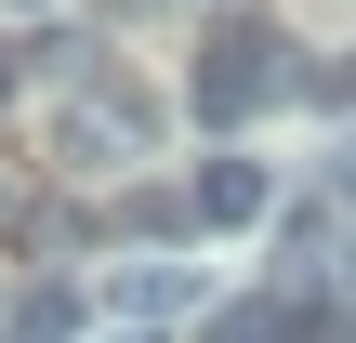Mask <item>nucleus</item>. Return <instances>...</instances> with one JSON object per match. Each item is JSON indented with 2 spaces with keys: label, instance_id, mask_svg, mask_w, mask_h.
Here are the masks:
<instances>
[{
  "label": "nucleus",
  "instance_id": "7",
  "mask_svg": "<svg viewBox=\"0 0 356 343\" xmlns=\"http://www.w3.org/2000/svg\"><path fill=\"white\" fill-rule=\"evenodd\" d=\"M0 13H40V0H0Z\"/></svg>",
  "mask_w": 356,
  "mask_h": 343
},
{
  "label": "nucleus",
  "instance_id": "3",
  "mask_svg": "<svg viewBox=\"0 0 356 343\" xmlns=\"http://www.w3.org/2000/svg\"><path fill=\"white\" fill-rule=\"evenodd\" d=\"M185 212H198V225H211V238H238V225H264V212H277V172H264V159H238V145H225V159H211V172H198V185H185Z\"/></svg>",
  "mask_w": 356,
  "mask_h": 343
},
{
  "label": "nucleus",
  "instance_id": "4",
  "mask_svg": "<svg viewBox=\"0 0 356 343\" xmlns=\"http://www.w3.org/2000/svg\"><path fill=\"white\" fill-rule=\"evenodd\" d=\"M185 291H198L185 264H132V278H119V330H159V317H172Z\"/></svg>",
  "mask_w": 356,
  "mask_h": 343
},
{
  "label": "nucleus",
  "instance_id": "2",
  "mask_svg": "<svg viewBox=\"0 0 356 343\" xmlns=\"http://www.w3.org/2000/svg\"><path fill=\"white\" fill-rule=\"evenodd\" d=\"M145 132H159V106H145L132 79H92L79 106H53V145H66L79 172H119V159H145Z\"/></svg>",
  "mask_w": 356,
  "mask_h": 343
},
{
  "label": "nucleus",
  "instance_id": "6",
  "mask_svg": "<svg viewBox=\"0 0 356 343\" xmlns=\"http://www.w3.org/2000/svg\"><path fill=\"white\" fill-rule=\"evenodd\" d=\"M343 198H356V145H343Z\"/></svg>",
  "mask_w": 356,
  "mask_h": 343
},
{
  "label": "nucleus",
  "instance_id": "5",
  "mask_svg": "<svg viewBox=\"0 0 356 343\" xmlns=\"http://www.w3.org/2000/svg\"><path fill=\"white\" fill-rule=\"evenodd\" d=\"M106 343H159V330H106Z\"/></svg>",
  "mask_w": 356,
  "mask_h": 343
},
{
  "label": "nucleus",
  "instance_id": "1",
  "mask_svg": "<svg viewBox=\"0 0 356 343\" xmlns=\"http://www.w3.org/2000/svg\"><path fill=\"white\" fill-rule=\"evenodd\" d=\"M277 93H291V40H277V26H225V40L198 53V79H185V106H198L211 132H238V119H264Z\"/></svg>",
  "mask_w": 356,
  "mask_h": 343
}]
</instances>
